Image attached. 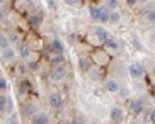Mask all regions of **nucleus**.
<instances>
[{"mask_svg": "<svg viewBox=\"0 0 155 124\" xmlns=\"http://www.w3.org/2000/svg\"><path fill=\"white\" fill-rule=\"evenodd\" d=\"M119 95L123 97V99H128L130 97V90L128 88H119Z\"/></svg>", "mask_w": 155, "mask_h": 124, "instance_id": "473e14b6", "label": "nucleus"}, {"mask_svg": "<svg viewBox=\"0 0 155 124\" xmlns=\"http://www.w3.org/2000/svg\"><path fill=\"white\" fill-rule=\"evenodd\" d=\"M19 56H21L24 61H29V58H31V48L26 46V44H21V46H19Z\"/></svg>", "mask_w": 155, "mask_h": 124, "instance_id": "2eb2a0df", "label": "nucleus"}, {"mask_svg": "<svg viewBox=\"0 0 155 124\" xmlns=\"http://www.w3.org/2000/svg\"><path fill=\"white\" fill-rule=\"evenodd\" d=\"M101 12H102V7H99V5H91V7H89V15H91V19L96 21V22H99Z\"/></svg>", "mask_w": 155, "mask_h": 124, "instance_id": "ddd939ff", "label": "nucleus"}, {"mask_svg": "<svg viewBox=\"0 0 155 124\" xmlns=\"http://www.w3.org/2000/svg\"><path fill=\"white\" fill-rule=\"evenodd\" d=\"M21 2H24V0H14V4H21Z\"/></svg>", "mask_w": 155, "mask_h": 124, "instance_id": "58836bf2", "label": "nucleus"}, {"mask_svg": "<svg viewBox=\"0 0 155 124\" xmlns=\"http://www.w3.org/2000/svg\"><path fill=\"white\" fill-rule=\"evenodd\" d=\"M22 110H24V114L28 116V117H32V116H36V114H38L36 106H34V104H31V102L24 104V106H22Z\"/></svg>", "mask_w": 155, "mask_h": 124, "instance_id": "4468645a", "label": "nucleus"}, {"mask_svg": "<svg viewBox=\"0 0 155 124\" xmlns=\"http://www.w3.org/2000/svg\"><path fill=\"white\" fill-rule=\"evenodd\" d=\"M104 4H106V9L107 10H116L119 5V0H104Z\"/></svg>", "mask_w": 155, "mask_h": 124, "instance_id": "5701e85b", "label": "nucleus"}, {"mask_svg": "<svg viewBox=\"0 0 155 124\" xmlns=\"http://www.w3.org/2000/svg\"><path fill=\"white\" fill-rule=\"evenodd\" d=\"M87 73H89V78H91V80H94V82L102 78V72H101V70H97V68H94V66H92Z\"/></svg>", "mask_w": 155, "mask_h": 124, "instance_id": "aec40b11", "label": "nucleus"}, {"mask_svg": "<svg viewBox=\"0 0 155 124\" xmlns=\"http://www.w3.org/2000/svg\"><path fill=\"white\" fill-rule=\"evenodd\" d=\"M124 117V112L121 107H113V109L109 110V119L113 121V122H121Z\"/></svg>", "mask_w": 155, "mask_h": 124, "instance_id": "0eeeda50", "label": "nucleus"}, {"mask_svg": "<svg viewBox=\"0 0 155 124\" xmlns=\"http://www.w3.org/2000/svg\"><path fill=\"white\" fill-rule=\"evenodd\" d=\"M148 117H150V121L155 124V109H152L150 112H148Z\"/></svg>", "mask_w": 155, "mask_h": 124, "instance_id": "c9c22d12", "label": "nucleus"}, {"mask_svg": "<svg viewBox=\"0 0 155 124\" xmlns=\"http://www.w3.org/2000/svg\"><path fill=\"white\" fill-rule=\"evenodd\" d=\"M9 88V83H7V78L0 77V90H7Z\"/></svg>", "mask_w": 155, "mask_h": 124, "instance_id": "c85d7f7f", "label": "nucleus"}, {"mask_svg": "<svg viewBox=\"0 0 155 124\" xmlns=\"http://www.w3.org/2000/svg\"><path fill=\"white\" fill-rule=\"evenodd\" d=\"M68 75V70L65 65H60V66H51V72H50V82L53 83H60L63 82L65 78Z\"/></svg>", "mask_w": 155, "mask_h": 124, "instance_id": "f257e3e1", "label": "nucleus"}, {"mask_svg": "<svg viewBox=\"0 0 155 124\" xmlns=\"http://www.w3.org/2000/svg\"><path fill=\"white\" fill-rule=\"evenodd\" d=\"M7 124H21L15 112H14V114H9V117H7Z\"/></svg>", "mask_w": 155, "mask_h": 124, "instance_id": "cd10ccee", "label": "nucleus"}, {"mask_svg": "<svg viewBox=\"0 0 155 124\" xmlns=\"http://www.w3.org/2000/svg\"><path fill=\"white\" fill-rule=\"evenodd\" d=\"M119 82L118 80H114V78H107L106 80V90L109 94H116V92H119Z\"/></svg>", "mask_w": 155, "mask_h": 124, "instance_id": "9d476101", "label": "nucleus"}, {"mask_svg": "<svg viewBox=\"0 0 155 124\" xmlns=\"http://www.w3.org/2000/svg\"><path fill=\"white\" fill-rule=\"evenodd\" d=\"M147 17V22H150V24H155V9H150L148 12L145 14Z\"/></svg>", "mask_w": 155, "mask_h": 124, "instance_id": "a878e982", "label": "nucleus"}, {"mask_svg": "<svg viewBox=\"0 0 155 124\" xmlns=\"http://www.w3.org/2000/svg\"><path fill=\"white\" fill-rule=\"evenodd\" d=\"M138 0H126V5L128 7H133V5H137Z\"/></svg>", "mask_w": 155, "mask_h": 124, "instance_id": "e433bc0d", "label": "nucleus"}, {"mask_svg": "<svg viewBox=\"0 0 155 124\" xmlns=\"http://www.w3.org/2000/svg\"><path fill=\"white\" fill-rule=\"evenodd\" d=\"M0 56H2V60H4V61H7V63H12V61L15 60V49H14L12 46H9L7 49L2 51V55H0Z\"/></svg>", "mask_w": 155, "mask_h": 124, "instance_id": "9b49d317", "label": "nucleus"}, {"mask_svg": "<svg viewBox=\"0 0 155 124\" xmlns=\"http://www.w3.org/2000/svg\"><path fill=\"white\" fill-rule=\"evenodd\" d=\"M153 97H155V90H153Z\"/></svg>", "mask_w": 155, "mask_h": 124, "instance_id": "79ce46f5", "label": "nucleus"}, {"mask_svg": "<svg viewBox=\"0 0 155 124\" xmlns=\"http://www.w3.org/2000/svg\"><path fill=\"white\" fill-rule=\"evenodd\" d=\"M48 49H50L51 55H63V43L60 41V39H53V41L50 43V46H48Z\"/></svg>", "mask_w": 155, "mask_h": 124, "instance_id": "423d86ee", "label": "nucleus"}, {"mask_svg": "<svg viewBox=\"0 0 155 124\" xmlns=\"http://www.w3.org/2000/svg\"><path fill=\"white\" fill-rule=\"evenodd\" d=\"M26 66H28V70H32V72H34V70H38V61H28Z\"/></svg>", "mask_w": 155, "mask_h": 124, "instance_id": "2f4dec72", "label": "nucleus"}, {"mask_svg": "<svg viewBox=\"0 0 155 124\" xmlns=\"http://www.w3.org/2000/svg\"><path fill=\"white\" fill-rule=\"evenodd\" d=\"M29 124H50V117H48V116L46 114H39V112H38L36 116H32L31 117V122Z\"/></svg>", "mask_w": 155, "mask_h": 124, "instance_id": "f8f14e48", "label": "nucleus"}, {"mask_svg": "<svg viewBox=\"0 0 155 124\" xmlns=\"http://www.w3.org/2000/svg\"><path fill=\"white\" fill-rule=\"evenodd\" d=\"M28 22H29V26H31L32 29H39L41 24H43V15L41 14H31L28 17Z\"/></svg>", "mask_w": 155, "mask_h": 124, "instance_id": "6e6552de", "label": "nucleus"}, {"mask_svg": "<svg viewBox=\"0 0 155 124\" xmlns=\"http://www.w3.org/2000/svg\"><path fill=\"white\" fill-rule=\"evenodd\" d=\"M128 124H141V122H140V121H137V119H133V121H130Z\"/></svg>", "mask_w": 155, "mask_h": 124, "instance_id": "4c0bfd02", "label": "nucleus"}, {"mask_svg": "<svg viewBox=\"0 0 155 124\" xmlns=\"http://www.w3.org/2000/svg\"><path fill=\"white\" fill-rule=\"evenodd\" d=\"M9 41H10V44H15V46H21V39H19V36L17 34H9Z\"/></svg>", "mask_w": 155, "mask_h": 124, "instance_id": "bb28decb", "label": "nucleus"}, {"mask_svg": "<svg viewBox=\"0 0 155 124\" xmlns=\"http://www.w3.org/2000/svg\"><path fill=\"white\" fill-rule=\"evenodd\" d=\"M72 124H85V119H84L82 116H75L72 121Z\"/></svg>", "mask_w": 155, "mask_h": 124, "instance_id": "7c9ffc66", "label": "nucleus"}, {"mask_svg": "<svg viewBox=\"0 0 155 124\" xmlns=\"http://www.w3.org/2000/svg\"><path fill=\"white\" fill-rule=\"evenodd\" d=\"M65 63V56L63 55H50V65L51 66H60Z\"/></svg>", "mask_w": 155, "mask_h": 124, "instance_id": "f3484780", "label": "nucleus"}, {"mask_svg": "<svg viewBox=\"0 0 155 124\" xmlns=\"http://www.w3.org/2000/svg\"><path fill=\"white\" fill-rule=\"evenodd\" d=\"M63 2L67 5H78V4H80V0H63Z\"/></svg>", "mask_w": 155, "mask_h": 124, "instance_id": "f704fd0d", "label": "nucleus"}, {"mask_svg": "<svg viewBox=\"0 0 155 124\" xmlns=\"http://www.w3.org/2000/svg\"><path fill=\"white\" fill-rule=\"evenodd\" d=\"M4 2H5V0H0V5H2V4H4Z\"/></svg>", "mask_w": 155, "mask_h": 124, "instance_id": "a19ab883", "label": "nucleus"}, {"mask_svg": "<svg viewBox=\"0 0 155 124\" xmlns=\"http://www.w3.org/2000/svg\"><path fill=\"white\" fill-rule=\"evenodd\" d=\"M9 46H10V41H9V37L5 36V34H0V51L7 49Z\"/></svg>", "mask_w": 155, "mask_h": 124, "instance_id": "412c9836", "label": "nucleus"}, {"mask_svg": "<svg viewBox=\"0 0 155 124\" xmlns=\"http://www.w3.org/2000/svg\"><path fill=\"white\" fill-rule=\"evenodd\" d=\"M48 104H50L53 109H61L63 107V97L60 92H51L48 95Z\"/></svg>", "mask_w": 155, "mask_h": 124, "instance_id": "39448f33", "label": "nucleus"}, {"mask_svg": "<svg viewBox=\"0 0 155 124\" xmlns=\"http://www.w3.org/2000/svg\"><path fill=\"white\" fill-rule=\"evenodd\" d=\"M128 112H130L133 117H138V116L143 112V102H141L140 99H137V100H130V104H128Z\"/></svg>", "mask_w": 155, "mask_h": 124, "instance_id": "20e7f679", "label": "nucleus"}, {"mask_svg": "<svg viewBox=\"0 0 155 124\" xmlns=\"http://www.w3.org/2000/svg\"><path fill=\"white\" fill-rule=\"evenodd\" d=\"M138 2H148V0H138Z\"/></svg>", "mask_w": 155, "mask_h": 124, "instance_id": "ea45409f", "label": "nucleus"}, {"mask_svg": "<svg viewBox=\"0 0 155 124\" xmlns=\"http://www.w3.org/2000/svg\"><path fill=\"white\" fill-rule=\"evenodd\" d=\"M99 22H109V10L106 9V7H102V12H101Z\"/></svg>", "mask_w": 155, "mask_h": 124, "instance_id": "b1692460", "label": "nucleus"}, {"mask_svg": "<svg viewBox=\"0 0 155 124\" xmlns=\"http://www.w3.org/2000/svg\"><path fill=\"white\" fill-rule=\"evenodd\" d=\"M92 66H94V63H92V60H91V58H87V56H84V58L78 60V70L84 72V73H87Z\"/></svg>", "mask_w": 155, "mask_h": 124, "instance_id": "1a4fd4ad", "label": "nucleus"}, {"mask_svg": "<svg viewBox=\"0 0 155 124\" xmlns=\"http://www.w3.org/2000/svg\"><path fill=\"white\" fill-rule=\"evenodd\" d=\"M5 106H7V95L5 94H0V114L5 112Z\"/></svg>", "mask_w": 155, "mask_h": 124, "instance_id": "393cba45", "label": "nucleus"}, {"mask_svg": "<svg viewBox=\"0 0 155 124\" xmlns=\"http://www.w3.org/2000/svg\"><path fill=\"white\" fill-rule=\"evenodd\" d=\"M29 90H31V83H29V80L28 78H22L21 83H19V94H21V95H26Z\"/></svg>", "mask_w": 155, "mask_h": 124, "instance_id": "dca6fc26", "label": "nucleus"}, {"mask_svg": "<svg viewBox=\"0 0 155 124\" xmlns=\"http://www.w3.org/2000/svg\"><path fill=\"white\" fill-rule=\"evenodd\" d=\"M92 32H94V36H96L97 41H101L102 44H104L106 41H109V39H111L109 31H107L106 27H102V26H96V27L92 29Z\"/></svg>", "mask_w": 155, "mask_h": 124, "instance_id": "7ed1b4c3", "label": "nucleus"}, {"mask_svg": "<svg viewBox=\"0 0 155 124\" xmlns=\"http://www.w3.org/2000/svg\"><path fill=\"white\" fill-rule=\"evenodd\" d=\"M102 46H104V49H106V51H113V53H114V51H118V49H119V44H118L116 41H114L113 37H111L109 41H106L104 44H102Z\"/></svg>", "mask_w": 155, "mask_h": 124, "instance_id": "a211bd4d", "label": "nucleus"}, {"mask_svg": "<svg viewBox=\"0 0 155 124\" xmlns=\"http://www.w3.org/2000/svg\"><path fill=\"white\" fill-rule=\"evenodd\" d=\"M48 9H51V10L56 9V2L55 0H48Z\"/></svg>", "mask_w": 155, "mask_h": 124, "instance_id": "72a5a7b5", "label": "nucleus"}, {"mask_svg": "<svg viewBox=\"0 0 155 124\" xmlns=\"http://www.w3.org/2000/svg\"><path fill=\"white\" fill-rule=\"evenodd\" d=\"M128 73H130L131 78L138 80V78H143V75H145V68H143V65L141 63L135 61V63H130V66H128Z\"/></svg>", "mask_w": 155, "mask_h": 124, "instance_id": "f03ea898", "label": "nucleus"}, {"mask_svg": "<svg viewBox=\"0 0 155 124\" xmlns=\"http://www.w3.org/2000/svg\"><path fill=\"white\" fill-rule=\"evenodd\" d=\"M15 70H17V73L21 75V77H24V75H26V72H28V66H26V65H19Z\"/></svg>", "mask_w": 155, "mask_h": 124, "instance_id": "c756f323", "label": "nucleus"}, {"mask_svg": "<svg viewBox=\"0 0 155 124\" xmlns=\"http://www.w3.org/2000/svg\"><path fill=\"white\" fill-rule=\"evenodd\" d=\"M121 22V14H119L118 10H109V24H119Z\"/></svg>", "mask_w": 155, "mask_h": 124, "instance_id": "6ab92c4d", "label": "nucleus"}, {"mask_svg": "<svg viewBox=\"0 0 155 124\" xmlns=\"http://www.w3.org/2000/svg\"><path fill=\"white\" fill-rule=\"evenodd\" d=\"M5 112L7 114H14V99L7 95V106H5Z\"/></svg>", "mask_w": 155, "mask_h": 124, "instance_id": "4be33fe9", "label": "nucleus"}]
</instances>
